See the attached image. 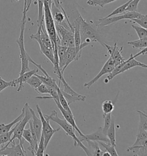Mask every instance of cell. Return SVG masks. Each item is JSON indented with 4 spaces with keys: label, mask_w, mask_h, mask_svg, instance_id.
Instances as JSON below:
<instances>
[{
    "label": "cell",
    "mask_w": 147,
    "mask_h": 156,
    "mask_svg": "<svg viewBox=\"0 0 147 156\" xmlns=\"http://www.w3.org/2000/svg\"><path fill=\"white\" fill-rule=\"evenodd\" d=\"M81 141H102V142H106V143H110L109 140L107 137L106 135L102 132V128L100 127L98 130L94 133L89 134H85V137L83 138H79Z\"/></svg>",
    "instance_id": "cell-12"
},
{
    "label": "cell",
    "mask_w": 147,
    "mask_h": 156,
    "mask_svg": "<svg viewBox=\"0 0 147 156\" xmlns=\"http://www.w3.org/2000/svg\"><path fill=\"white\" fill-rule=\"evenodd\" d=\"M24 114H25V109H24V108H23L21 113L12 122L6 125L4 123L0 124V135L9 132V131L13 127V126H14L20 120L22 119L24 116Z\"/></svg>",
    "instance_id": "cell-19"
},
{
    "label": "cell",
    "mask_w": 147,
    "mask_h": 156,
    "mask_svg": "<svg viewBox=\"0 0 147 156\" xmlns=\"http://www.w3.org/2000/svg\"><path fill=\"white\" fill-rule=\"evenodd\" d=\"M61 92L62 93L63 96L64 97L65 99L66 100V101L67 102L68 104L69 105L73 103V102H75L77 101H85L86 100V96H84V95H81L80 96H71L69 94L65 93V92L61 89Z\"/></svg>",
    "instance_id": "cell-24"
},
{
    "label": "cell",
    "mask_w": 147,
    "mask_h": 156,
    "mask_svg": "<svg viewBox=\"0 0 147 156\" xmlns=\"http://www.w3.org/2000/svg\"><path fill=\"white\" fill-rule=\"evenodd\" d=\"M141 0H132L128 5L125 12H136L138 11V5Z\"/></svg>",
    "instance_id": "cell-39"
},
{
    "label": "cell",
    "mask_w": 147,
    "mask_h": 156,
    "mask_svg": "<svg viewBox=\"0 0 147 156\" xmlns=\"http://www.w3.org/2000/svg\"><path fill=\"white\" fill-rule=\"evenodd\" d=\"M44 0H37L38 4V19L37 25H39L44 20Z\"/></svg>",
    "instance_id": "cell-32"
},
{
    "label": "cell",
    "mask_w": 147,
    "mask_h": 156,
    "mask_svg": "<svg viewBox=\"0 0 147 156\" xmlns=\"http://www.w3.org/2000/svg\"><path fill=\"white\" fill-rule=\"evenodd\" d=\"M35 75L37 77L41 80L42 83L46 84V85H47V86L53 87L55 89H58V87H60L58 85H57V83H56V80L50 77V75L43 76L38 75V74H37V73L35 74Z\"/></svg>",
    "instance_id": "cell-22"
},
{
    "label": "cell",
    "mask_w": 147,
    "mask_h": 156,
    "mask_svg": "<svg viewBox=\"0 0 147 156\" xmlns=\"http://www.w3.org/2000/svg\"><path fill=\"white\" fill-rule=\"evenodd\" d=\"M103 117L104 119V127L102 128V132L106 135L107 131L109 128L110 127V124H111V113L103 115Z\"/></svg>",
    "instance_id": "cell-37"
},
{
    "label": "cell",
    "mask_w": 147,
    "mask_h": 156,
    "mask_svg": "<svg viewBox=\"0 0 147 156\" xmlns=\"http://www.w3.org/2000/svg\"><path fill=\"white\" fill-rule=\"evenodd\" d=\"M106 136L110 141V144L115 147L116 146V139H115V118L111 115V121L110 127L108 129Z\"/></svg>",
    "instance_id": "cell-20"
},
{
    "label": "cell",
    "mask_w": 147,
    "mask_h": 156,
    "mask_svg": "<svg viewBox=\"0 0 147 156\" xmlns=\"http://www.w3.org/2000/svg\"><path fill=\"white\" fill-rule=\"evenodd\" d=\"M127 44L131 45L133 48L138 49H143L147 46V38H142V39H138V40L132 41L128 42Z\"/></svg>",
    "instance_id": "cell-25"
},
{
    "label": "cell",
    "mask_w": 147,
    "mask_h": 156,
    "mask_svg": "<svg viewBox=\"0 0 147 156\" xmlns=\"http://www.w3.org/2000/svg\"><path fill=\"white\" fill-rule=\"evenodd\" d=\"M78 60H79V58L76 54L75 47H67L66 53V56H65L66 64H65L63 69H62V70L61 72L62 74H63L65 69L67 68V67L72 62H73L74 61H77Z\"/></svg>",
    "instance_id": "cell-18"
},
{
    "label": "cell",
    "mask_w": 147,
    "mask_h": 156,
    "mask_svg": "<svg viewBox=\"0 0 147 156\" xmlns=\"http://www.w3.org/2000/svg\"><path fill=\"white\" fill-rule=\"evenodd\" d=\"M55 104H56V105L58 106V109H59L60 112L62 113V115L63 116L64 118V119H66L69 124L72 125V126L73 127L74 129L77 131L78 132V134L79 135V137L83 138L85 137V134L80 130V129L78 128V126L75 122V121L74 119V117L73 113H71L69 112L68 111L65 110L62 108V106L60 105L59 102H55Z\"/></svg>",
    "instance_id": "cell-14"
},
{
    "label": "cell",
    "mask_w": 147,
    "mask_h": 156,
    "mask_svg": "<svg viewBox=\"0 0 147 156\" xmlns=\"http://www.w3.org/2000/svg\"><path fill=\"white\" fill-rule=\"evenodd\" d=\"M55 23L57 35L60 39V45L64 47H75L73 32L62 25Z\"/></svg>",
    "instance_id": "cell-7"
},
{
    "label": "cell",
    "mask_w": 147,
    "mask_h": 156,
    "mask_svg": "<svg viewBox=\"0 0 147 156\" xmlns=\"http://www.w3.org/2000/svg\"><path fill=\"white\" fill-rule=\"evenodd\" d=\"M101 1V0H87V4L92 6L93 3H94L95 2H96V1Z\"/></svg>",
    "instance_id": "cell-44"
},
{
    "label": "cell",
    "mask_w": 147,
    "mask_h": 156,
    "mask_svg": "<svg viewBox=\"0 0 147 156\" xmlns=\"http://www.w3.org/2000/svg\"><path fill=\"white\" fill-rule=\"evenodd\" d=\"M79 19L81 44H86L89 45L91 42H98L104 46V42L101 33L91 24L87 23L81 14H79Z\"/></svg>",
    "instance_id": "cell-2"
},
{
    "label": "cell",
    "mask_w": 147,
    "mask_h": 156,
    "mask_svg": "<svg viewBox=\"0 0 147 156\" xmlns=\"http://www.w3.org/2000/svg\"><path fill=\"white\" fill-rule=\"evenodd\" d=\"M39 36H40V30L38 29L36 33L35 34L31 35L30 38L32 39V40H36L38 42L39 46H40V48L41 53L45 55L46 57L54 65V51H51L50 49H49L48 48H47V47H46L42 44V42H41L40 40Z\"/></svg>",
    "instance_id": "cell-15"
},
{
    "label": "cell",
    "mask_w": 147,
    "mask_h": 156,
    "mask_svg": "<svg viewBox=\"0 0 147 156\" xmlns=\"http://www.w3.org/2000/svg\"><path fill=\"white\" fill-rule=\"evenodd\" d=\"M26 83L28 84L31 87L34 88L35 89L40 86L42 83L41 80L35 76V74L31 76L30 78L26 81Z\"/></svg>",
    "instance_id": "cell-33"
},
{
    "label": "cell",
    "mask_w": 147,
    "mask_h": 156,
    "mask_svg": "<svg viewBox=\"0 0 147 156\" xmlns=\"http://www.w3.org/2000/svg\"><path fill=\"white\" fill-rule=\"evenodd\" d=\"M35 91L39 94H49V89L48 86L42 83L40 86L35 89Z\"/></svg>",
    "instance_id": "cell-41"
},
{
    "label": "cell",
    "mask_w": 147,
    "mask_h": 156,
    "mask_svg": "<svg viewBox=\"0 0 147 156\" xmlns=\"http://www.w3.org/2000/svg\"><path fill=\"white\" fill-rule=\"evenodd\" d=\"M142 14L140 13L136 12H126V13L119 15V16H111L108 18H101L98 20V21L97 23V26L98 27H105L106 26H108L110 24L115 23L116 22H118L121 20L127 19L131 20L132 19H137L139 18L142 16Z\"/></svg>",
    "instance_id": "cell-8"
},
{
    "label": "cell",
    "mask_w": 147,
    "mask_h": 156,
    "mask_svg": "<svg viewBox=\"0 0 147 156\" xmlns=\"http://www.w3.org/2000/svg\"><path fill=\"white\" fill-rule=\"evenodd\" d=\"M132 27L135 30L139 39L147 38V29L142 28L140 26H137L134 25H132Z\"/></svg>",
    "instance_id": "cell-34"
},
{
    "label": "cell",
    "mask_w": 147,
    "mask_h": 156,
    "mask_svg": "<svg viewBox=\"0 0 147 156\" xmlns=\"http://www.w3.org/2000/svg\"><path fill=\"white\" fill-rule=\"evenodd\" d=\"M67 47L61 46V45H58V56L59 59V66L60 69L62 72V69L66 64L65 62V56H66V53L67 51ZM62 73V72H61Z\"/></svg>",
    "instance_id": "cell-21"
},
{
    "label": "cell",
    "mask_w": 147,
    "mask_h": 156,
    "mask_svg": "<svg viewBox=\"0 0 147 156\" xmlns=\"http://www.w3.org/2000/svg\"><path fill=\"white\" fill-rule=\"evenodd\" d=\"M104 46H105L106 48L107 49L108 53L110 55V57L114 61L115 66L124 62V61H125V58L122 55L123 46H121V48H119L117 46V43H115L113 46H110L105 43H104Z\"/></svg>",
    "instance_id": "cell-11"
},
{
    "label": "cell",
    "mask_w": 147,
    "mask_h": 156,
    "mask_svg": "<svg viewBox=\"0 0 147 156\" xmlns=\"http://www.w3.org/2000/svg\"><path fill=\"white\" fill-rule=\"evenodd\" d=\"M16 85L17 84L14 82V80L8 82L5 81L4 80L0 77V93L7 87H16Z\"/></svg>",
    "instance_id": "cell-36"
},
{
    "label": "cell",
    "mask_w": 147,
    "mask_h": 156,
    "mask_svg": "<svg viewBox=\"0 0 147 156\" xmlns=\"http://www.w3.org/2000/svg\"><path fill=\"white\" fill-rule=\"evenodd\" d=\"M45 147H44V139L43 134L41 132V137L39 141L38 147L37 150L36 156H44V151H45Z\"/></svg>",
    "instance_id": "cell-35"
},
{
    "label": "cell",
    "mask_w": 147,
    "mask_h": 156,
    "mask_svg": "<svg viewBox=\"0 0 147 156\" xmlns=\"http://www.w3.org/2000/svg\"><path fill=\"white\" fill-rule=\"evenodd\" d=\"M29 110L32 114V126L36 134L37 140L39 141L41 137V132H42V123H41V119L37 117L35 111L30 107H29Z\"/></svg>",
    "instance_id": "cell-17"
},
{
    "label": "cell",
    "mask_w": 147,
    "mask_h": 156,
    "mask_svg": "<svg viewBox=\"0 0 147 156\" xmlns=\"http://www.w3.org/2000/svg\"><path fill=\"white\" fill-rule=\"evenodd\" d=\"M132 1V0H129L127 2H126L125 4H124L123 5L120 6L119 7H118L117 9L114 10L110 14H109L108 16H107L105 17H104L105 19L106 18H108V17H110L111 16H114L115 15H118V14H121L123 13H124V12H125V10L126 9L128 5H129V4L130 3V2Z\"/></svg>",
    "instance_id": "cell-31"
},
{
    "label": "cell",
    "mask_w": 147,
    "mask_h": 156,
    "mask_svg": "<svg viewBox=\"0 0 147 156\" xmlns=\"http://www.w3.org/2000/svg\"><path fill=\"white\" fill-rule=\"evenodd\" d=\"M98 143L100 144L104 148H105L106 151L109 152L111 156H119V154L115 149V146L112 145L110 143H106L102 141H98Z\"/></svg>",
    "instance_id": "cell-30"
},
{
    "label": "cell",
    "mask_w": 147,
    "mask_h": 156,
    "mask_svg": "<svg viewBox=\"0 0 147 156\" xmlns=\"http://www.w3.org/2000/svg\"><path fill=\"white\" fill-rule=\"evenodd\" d=\"M74 43L76 54L78 58L81 56V50L80 49V46L81 44V39L80 34V19L79 15L74 21Z\"/></svg>",
    "instance_id": "cell-13"
},
{
    "label": "cell",
    "mask_w": 147,
    "mask_h": 156,
    "mask_svg": "<svg viewBox=\"0 0 147 156\" xmlns=\"http://www.w3.org/2000/svg\"><path fill=\"white\" fill-rule=\"evenodd\" d=\"M44 22L46 27V31L50 38L52 44L53 51L58 49L56 45L57 33L55 28V21L52 16L50 8L47 0H44Z\"/></svg>",
    "instance_id": "cell-4"
},
{
    "label": "cell",
    "mask_w": 147,
    "mask_h": 156,
    "mask_svg": "<svg viewBox=\"0 0 147 156\" xmlns=\"http://www.w3.org/2000/svg\"><path fill=\"white\" fill-rule=\"evenodd\" d=\"M111 156L110 154V153H109V152H107V151H105V152H104L103 153V154H102V156Z\"/></svg>",
    "instance_id": "cell-46"
},
{
    "label": "cell",
    "mask_w": 147,
    "mask_h": 156,
    "mask_svg": "<svg viewBox=\"0 0 147 156\" xmlns=\"http://www.w3.org/2000/svg\"><path fill=\"white\" fill-rule=\"evenodd\" d=\"M130 21H133L135 23H138L139 26L141 27L142 28L147 29V16L146 14H142V16L137 18V19H132Z\"/></svg>",
    "instance_id": "cell-38"
},
{
    "label": "cell",
    "mask_w": 147,
    "mask_h": 156,
    "mask_svg": "<svg viewBox=\"0 0 147 156\" xmlns=\"http://www.w3.org/2000/svg\"><path fill=\"white\" fill-rule=\"evenodd\" d=\"M16 127V125H14L13 128L8 133H5L4 134H2V135H0V149L2 147H2H4L3 145H4L5 143H7V142H9L12 136L13 135V133L14 130V129Z\"/></svg>",
    "instance_id": "cell-29"
},
{
    "label": "cell",
    "mask_w": 147,
    "mask_h": 156,
    "mask_svg": "<svg viewBox=\"0 0 147 156\" xmlns=\"http://www.w3.org/2000/svg\"><path fill=\"white\" fill-rule=\"evenodd\" d=\"M10 144H12L10 147L4 146L0 149V156H27L24 147H21L20 144L17 145L15 140Z\"/></svg>",
    "instance_id": "cell-10"
},
{
    "label": "cell",
    "mask_w": 147,
    "mask_h": 156,
    "mask_svg": "<svg viewBox=\"0 0 147 156\" xmlns=\"http://www.w3.org/2000/svg\"><path fill=\"white\" fill-rule=\"evenodd\" d=\"M24 108L25 109L24 116L21 120H20L19 122L16 124V127L13 133V136H12L10 141L8 142V144L5 147H8L10 144V143L13 140H15V139H17L19 141V144L21 145V146L24 147L23 144L24 143L25 140L22 137L23 131L25 129L27 124L29 122V121L32 119V114L29 110V106L28 103H26Z\"/></svg>",
    "instance_id": "cell-5"
},
{
    "label": "cell",
    "mask_w": 147,
    "mask_h": 156,
    "mask_svg": "<svg viewBox=\"0 0 147 156\" xmlns=\"http://www.w3.org/2000/svg\"><path fill=\"white\" fill-rule=\"evenodd\" d=\"M115 62L110 56L109 59L103 66L102 68L101 69V71L99 72V73L94 78H92L91 81H90L88 83H85L83 87L87 89H90L92 85L95 83H96L98 81V80L100 79V78H101L103 76H104L106 74L110 73L115 68Z\"/></svg>",
    "instance_id": "cell-9"
},
{
    "label": "cell",
    "mask_w": 147,
    "mask_h": 156,
    "mask_svg": "<svg viewBox=\"0 0 147 156\" xmlns=\"http://www.w3.org/2000/svg\"><path fill=\"white\" fill-rule=\"evenodd\" d=\"M88 143L89 147H90L89 151L91 153V151H92V156H102V154L104 151H101L99 144L96 141H90V140H87L86 141Z\"/></svg>",
    "instance_id": "cell-23"
},
{
    "label": "cell",
    "mask_w": 147,
    "mask_h": 156,
    "mask_svg": "<svg viewBox=\"0 0 147 156\" xmlns=\"http://www.w3.org/2000/svg\"><path fill=\"white\" fill-rule=\"evenodd\" d=\"M58 97H59V100L60 105L62 106V108L64 109L65 110L68 111L69 112L71 113H73V112L71 110L67 102L66 101V100L65 99L62 93L61 92V89L60 88V87H58Z\"/></svg>",
    "instance_id": "cell-28"
},
{
    "label": "cell",
    "mask_w": 147,
    "mask_h": 156,
    "mask_svg": "<svg viewBox=\"0 0 147 156\" xmlns=\"http://www.w3.org/2000/svg\"><path fill=\"white\" fill-rule=\"evenodd\" d=\"M58 115V114L56 110H53V111H52L50 115H44L46 118H47L49 120H51V121L55 122V123L58 124L64 130V132L68 136L72 137V138L73 139L74 141V146L75 147H77L78 146V147H81L87 156H92V154L89 151V148L85 147L83 144L82 141L76 136V134L75 133V131H74L75 129L72 126V125L69 124L66 119H60Z\"/></svg>",
    "instance_id": "cell-1"
},
{
    "label": "cell",
    "mask_w": 147,
    "mask_h": 156,
    "mask_svg": "<svg viewBox=\"0 0 147 156\" xmlns=\"http://www.w3.org/2000/svg\"><path fill=\"white\" fill-rule=\"evenodd\" d=\"M27 21V14L23 13V17L21 22L20 25V36L18 39L16 40V42L18 44L20 55V57L21 59V69L20 73V75L27 72L30 70L29 66V59L31 57L28 55L27 51L25 50V45H24V32L25 28V23Z\"/></svg>",
    "instance_id": "cell-3"
},
{
    "label": "cell",
    "mask_w": 147,
    "mask_h": 156,
    "mask_svg": "<svg viewBox=\"0 0 147 156\" xmlns=\"http://www.w3.org/2000/svg\"><path fill=\"white\" fill-rule=\"evenodd\" d=\"M115 1H117V0H101V1L95 2L94 3L92 4V6H100V7L104 8L106 5H107L113 2H115Z\"/></svg>",
    "instance_id": "cell-42"
},
{
    "label": "cell",
    "mask_w": 147,
    "mask_h": 156,
    "mask_svg": "<svg viewBox=\"0 0 147 156\" xmlns=\"http://www.w3.org/2000/svg\"><path fill=\"white\" fill-rule=\"evenodd\" d=\"M26 1H27V0H24L23 13H27V12H26Z\"/></svg>",
    "instance_id": "cell-45"
},
{
    "label": "cell",
    "mask_w": 147,
    "mask_h": 156,
    "mask_svg": "<svg viewBox=\"0 0 147 156\" xmlns=\"http://www.w3.org/2000/svg\"><path fill=\"white\" fill-rule=\"evenodd\" d=\"M146 139H147V131L142 130V129L138 130L136 140L135 142L143 141Z\"/></svg>",
    "instance_id": "cell-40"
},
{
    "label": "cell",
    "mask_w": 147,
    "mask_h": 156,
    "mask_svg": "<svg viewBox=\"0 0 147 156\" xmlns=\"http://www.w3.org/2000/svg\"><path fill=\"white\" fill-rule=\"evenodd\" d=\"M39 69H33V70H30L29 71H28L27 72L22 74L19 76L18 78L14 80L15 83L17 85H19V87H18L17 91V92H20L24 87L23 83H26L29 78H30L33 75L39 72Z\"/></svg>",
    "instance_id": "cell-16"
},
{
    "label": "cell",
    "mask_w": 147,
    "mask_h": 156,
    "mask_svg": "<svg viewBox=\"0 0 147 156\" xmlns=\"http://www.w3.org/2000/svg\"><path fill=\"white\" fill-rule=\"evenodd\" d=\"M140 115V122L138 130L142 129L147 131V115L145 113L141 110L137 111Z\"/></svg>",
    "instance_id": "cell-27"
},
{
    "label": "cell",
    "mask_w": 147,
    "mask_h": 156,
    "mask_svg": "<svg viewBox=\"0 0 147 156\" xmlns=\"http://www.w3.org/2000/svg\"><path fill=\"white\" fill-rule=\"evenodd\" d=\"M32 2V0H27V1H26V12L27 13L31 6Z\"/></svg>",
    "instance_id": "cell-43"
},
{
    "label": "cell",
    "mask_w": 147,
    "mask_h": 156,
    "mask_svg": "<svg viewBox=\"0 0 147 156\" xmlns=\"http://www.w3.org/2000/svg\"><path fill=\"white\" fill-rule=\"evenodd\" d=\"M115 109V104L111 100H106L102 104L103 115L111 113Z\"/></svg>",
    "instance_id": "cell-26"
},
{
    "label": "cell",
    "mask_w": 147,
    "mask_h": 156,
    "mask_svg": "<svg viewBox=\"0 0 147 156\" xmlns=\"http://www.w3.org/2000/svg\"><path fill=\"white\" fill-rule=\"evenodd\" d=\"M36 109L38 112V114L40 116V119H41V123H42V133L44 136V147L45 149H47V146L50 141L51 139L54 136L55 133L59 132L60 128H57L54 129L52 128V127L51 126L50 124V120L46 118L44 115L41 112V109L39 107V105H37Z\"/></svg>",
    "instance_id": "cell-6"
}]
</instances>
